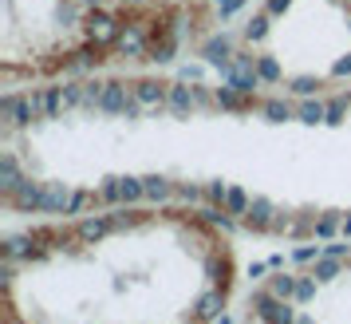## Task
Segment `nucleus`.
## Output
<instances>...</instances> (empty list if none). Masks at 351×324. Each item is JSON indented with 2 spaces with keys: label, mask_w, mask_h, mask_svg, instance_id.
Here are the masks:
<instances>
[{
  "label": "nucleus",
  "mask_w": 351,
  "mask_h": 324,
  "mask_svg": "<svg viewBox=\"0 0 351 324\" xmlns=\"http://www.w3.org/2000/svg\"><path fill=\"white\" fill-rule=\"evenodd\" d=\"M166 107H170V115H174V119H190L193 107H197V91H193V87H186V80L170 83V99H166Z\"/></svg>",
  "instance_id": "obj_5"
},
{
  "label": "nucleus",
  "mask_w": 351,
  "mask_h": 324,
  "mask_svg": "<svg viewBox=\"0 0 351 324\" xmlns=\"http://www.w3.org/2000/svg\"><path fill=\"white\" fill-rule=\"evenodd\" d=\"M146 194V182L143 178H123V202H138Z\"/></svg>",
  "instance_id": "obj_17"
},
{
  "label": "nucleus",
  "mask_w": 351,
  "mask_h": 324,
  "mask_svg": "<svg viewBox=\"0 0 351 324\" xmlns=\"http://www.w3.org/2000/svg\"><path fill=\"white\" fill-rule=\"evenodd\" d=\"M44 107H48V119H64V107H67L64 87H44Z\"/></svg>",
  "instance_id": "obj_10"
},
{
  "label": "nucleus",
  "mask_w": 351,
  "mask_h": 324,
  "mask_svg": "<svg viewBox=\"0 0 351 324\" xmlns=\"http://www.w3.org/2000/svg\"><path fill=\"white\" fill-rule=\"evenodd\" d=\"M213 324H229V321H225V316H221V321H213Z\"/></svg>",
  "instance_id": "obj_34"
},
{
  "label": "nucleus",
  "mask_w": 351,
  "mask_h": 324,
  "mask_svg": "<svg viewBox=\"0 0 351 324\" xmlns=\"http://www.w3.org/2000/svg\"><path fill=\"white\" fill-rule=\"evenodd\" d=\"M343 119V99H332L328 103V123H339Z\"/></svg>",
  "instance_id": "obj_26"
},
{
  "label": "nucleus",
  "mask_w": 351,
  "mask_h": 324,
  "mask_svg": "<svg viewBox=\"0 0 351 324\" xmlns=\"http://www.w3.org/2000/svg\"><path fill=\"white\" fill-rule=\"evenodd\" d=\"M16 107H20V95H4L0 99V119H4V127L16 130Z\"/></svg>",
  "instance_id": "obj_14"
},
{
  "label": "nucleus",
  "mask_w": 351,
  "mask_h": 324,
  "mask_svg": "<svg viewBox=\"0 0 351 324\" xmlns=\"http://www.w3.org/2000/svg\"><path fill=\"white\" fill-rule=\"evenodd\" d=\"M269 292H276L280 301H288V297H296V277H288V273H276L269 281Z\"/></svg>",
  "instance_id": "obj_13"
},
{
  "label": "nucleus",
  "mask_w": 351,
  "mask_h": 324,
  "mask_svg": "<svg viewBox=\"0 0 351 324\" xmlns=\"http://www.w3.org/2000/svg\"><path fill=\"white\" fill-rule=\"evenodd\" d=\"M217 8L221 12H233V8H241V0H217Z\"/></svg>",
  "instance_id": "obj_29"
},
{
  "label": "nucleus",
  "mask_w": 351,
  "mask_h": 324,
  "mask_svg": "<svg viewBox=\"0 0 351 324\" xmlns=\"http://www.w3.org/2000/svg\"><path fill=\"white\" fill-rule=\"evenodd\" d=\"M4 206L12 213H32V210H44V186L32 178H24L20 182V190L12 198H4Z\"/></svg>",
  "instance_id": "obj_1"
},
{
  "label": "nucleus",
  "mask_w": 351,
  "mask_h": 324,
  "mask_svg": "<svg viewBox=\"0 0 351 324\" xmlns=\"http://www.w3.org/2000/svg\"><path fill=\"white\" fill-rule=\"evenodd\" d=\"M316 87H319L316 80H300V83H296V91H300V95H308V91H316Z\"/></svg>",
  "instance_id": "obj_28"
},
{
  "label": "nucleus",
  "mask_w": 351,
  "mask_h": 324,
  "mask_svg": "<svg viewBox=\"0 0 351 324\" xmlns=\"http://www.w3.org/2000/svg\"><path fill=\"white\" fill-rule=\"evenodd\" d=\"M146 182V198H154V202H162V198H170L174 194V186L166 178H143Z\"/></svg>",
  "instance_id": "obj_15"
},
{
  "label": "nucleus",
  "mask_w": 351,
  "mask_h": 324,
  "mask_svg": "<svg viewBox=\"0 0 351 324\" xmlns=\"http://www.w3.org/2000/svg\"><path fill=\"white\" fill-rule=\"evenodd\" d=\"M265 115H269L272 123H285V119H292V107H288L285 99H269L265 103Z\"/></svg>",
  "instance_id": "obj_16"
},
{
  "label": "nucleus",
  "mask_w": 351,
  "mask_h": 324,
  "mask_svg": "<svg viewBox=\"0 0 351 324\" xmlns=\"http://www.w3.org/2000/svg\"><path fill=\"white\" fill-rule=\"evenodd\" d=\"M265 24H269V16H253L249 28H245V40H261V36H265Z\"/></svg>",
  "instance_id": "obj_23"
},
{
  "label": "nucleus",
  "mask_w": 351,
  "mask_h": 324,
  "mask_svg": "<svg viewBox=\"0 0 351 324\" xmlns=\"http://www.w3.org/2000/svg\"><path fill=\"white\" fill-rule=\"evenodd\" d=\"M111 229V218H83L80 222V242H99Z\"/></svg>",
  "instance_id": "obj_9"
},
{
  "label": "nucleus",
  "mask_w": 351,
  "mask_h": 324,
  "mask_svg": "<svg viewBox=\"0 0 351 324\" xmlns=\"http://www.w3.org/2000/svg\"><path fill=\"white\" fill-rule=\"evenodd\" d=\"M296 324H312V316H296Z\"/></svg>",
  "instance_id": "obj_32"
},
{
  "label": "nucleus",
  "mask_w": 351,
  "mask_h": 324,
  "mask_svg": "<svg viewBox=\"0 0 351 324\" xmlns=\"http://www.w3.org/2000/svg\"><path fill=\"white\" fill-rule=\"evenodd\" d=\"M335 273H339V265H335L332 257H324V261H316V269H312V277H316V281H332Z\"/></svg>",
  "instance_id": "obj_18"
},
{
  "label": "nucleus",
  "mask_w": 351,
  "mask_h": 324,
  "mask_svg": "<svg viewBox=\"0 0 351 324\" xmlns=\"http://www.w3.org/2000/svg\"><path fill=\"white\" fill-rule=\"evenodd\" d=\"M312 292H316V281H312V277H300V281H296V297H300V301H308Z\"/></svg>",
  "instance_id": "obj_24"
},
{
  "label": "nucleus",
  "mask_w": 351,
  "mask_h": 324,
  "mask_svg": "<svg viewBox=\"0 0 351 324\" xmlns=\"http://www.w3.org/2000/svg\"><path fill=\"white\" fill-rule=\"evenodd\" d=\"M209 202H213V206H221L225 210V198H229V186H225V182H209Z\"/></svg>",
  "instance_id": "obj_21"
},
{
  "label": "nucleus",
  "mask_w": 351,
  "mask_h": 324,
  "mask_svg": "<svg viewBox=\"0 0 351 324\" xmlns=\"http://www.w3.org/2000/svg\"><path fill=\"white\" fill-rule=\"evenodd\" d=\"M130 83H123V80H111L107 87H103V95H99V111L103 115H123L127 111V103H130V95L134 91H127Z\"/></svg>",
  "instance_id": "obj_2"
},
{
  "label": "nucleus",
  "mask_w": 351,
  "mask_h": 324,
  "mask_svg": "<svg viewBox=\"0 0 351 324\" xmlns=\"http://www.w3.org/2000/svg\"><path fill=\"white\" fill-rule=\"evenodd\" d=\"M80 4H87V8H103V0H80Z\"/></svg>",
  "instance_id": "obj_31"
},
{
  "label": "nucleus",
  "mask_w": 351,
  "mask_h": 324,
  "mask_svg": "<svg viewBox=\"0 0 351 324\" xmlns=\"http://www.w3.org/2000/svg\"><path fill=\"white\" fill-rule=\"evenodd\" d=\"M272 222H276V213H272V206L265 202V198H256L253 206H249V213L241 218V226H245V229H253V233H269Z\"/></svg>",
  "instance_id": "obj_6"
},
{
  "label": "nucleus",
  "mask_w": 351,
  "mask_h": 324,
  "mask_svg": "<svg viewBox=\"0 0 351 324\" xmlns=\"http://www.w3.org/2000/svg\"><path fill=\"white\" fill-rule=\"evenodd\" d=\"M343 249H348V245H339V242L324 245V253H328V257H343Z\"/></svg>",
  "instance_id": "obj_27"
},
{
  "label": "nucleus",
  "mask_w": 351,
  "mask_h": 324,
  "mask_svg": "<svg viewBox=\"0 0 351 324\" xmlns=\"http://www.w3.org/2000/svg\"><path fill=\"white\" fill-rule=\"evenodd\" d=\"M178 51V36L174 32H162V36H146V51L143 60L146 64H170Z\"/></svg>",
  "instance_id": "obj_3"
},
{
  "label": "nucleus",
  "mask_w": 351,
  "mask_h": 324,
  "mask_svg": "<svg viewBox=\"0 0 351 324\" xmlns=\"http://www.w3.org/2000/svg\"><path fill=\"white\" fill-rule=\"evenodd\" d=\"M316 257V249H312V245H308V249H296V261H312Z\"/></svg>",
  "instance_id": "obj_30"
},
{
  "label": "nucleus",
  "mask_w": 351,
  "mask_h": 324,
  "mask_svg": "<svg viewBox=\"0 0 351 324\" xmlns=\"http://www.w3.org/2000/svg\"><path fill=\"white\" fill-rule=\"evenodd\" d=\"M20 166H16V159H12V154H4V159H0V198H12L20 190Z\"/></svg>",
  "instance_id": "obj_8"
},
{
  "label": "nucleus",
  "mask_w": 351,
  "mask_h": 324,
  "mask_svg": "<svg viewBox=\"0 0 351 324\" xmlns=\"http://www.w3.org/2000/svg\"><path fill=\"white\" fill-rule=\"evenodd\" d=\"M324 115H328V111H324V103H304V107H300L304 123H324Z\"/></svg>",
  "instance_id": "obj_19"
},
{
  "label": "nucleus",
  "mask_w": 351,
  "mask_h": 324,
  "mask_svg": "<svg viewBox=\"0 0 351 324\" xmlns=\"http://www.w3.org/2000/svg\"><path fill=\"white\" fill-rule=\"evenodd\" d=\"M256 71H261V80H280V67H276V60H269V56L256 60Z\"/></svg>",
  "instance_id": "obj_20"
},
{
  "label": "nucleus",
  "mask_w": 351,
  "mask_h": 324,
  "mask_svg": "<svg viewBox=\"0 0 351 324\" xmlns=\"http://www.w3.org/2000/svg\"><path fill=\"white\" fill-rule=\"evenodd\" d=\"M123 4H146V0H123Z\"/></svg>",
  "instance_id": "obj_33"
},
{
  "label": "nucleus",
  "mask_w": 351,
  "mask_h": 324,
  "mask_svg": "<svg viewBox=\"0 0 351 324\" xmlns=\"http://www.w3.org/2000/svg\"><path fill=\"white\" fill-rule=\"evenodd\" d=\"M103 206V194L99 190H80V194L71 198V213H83V210H99Z\"/></svg>",
  "instance_id": "obj_12"
},
{
  "label": "nucleus",
  "mask_w": 351,
  "mask_h": 324,
  "mask_svg": "<svg viewBox=\"0 0 351 324\" xmlns=\"http://www.w3.org/2000/svg\"><path fill=\"white\" fill-rule=\"evenodd\" d=\"M71 190L64 182H48L44 186V213H71Z\"/></svg>",
  "instance_id": "obj_7"
},
{
  "label": "nucleus",
  "mask_w": 351,
  "mask_h": 324,
  "mask_svg": "<svg viewBox=\"0 0 351 324\" xmlns=\"http://www.w3.org/2000/svg\"><path fill=\"white\" fill-rule=\"evenodd\" d=\"M335 229H339V218H335V213H324L319 226H316V238H332Z\"/></svg>",
  "instance_id": "obj_22"
},
{
  "label": "nucleus",
  "mask_w": 351,
  "mask_h": 324,
  "mask_svg": "<svg viewBox=\"0 0 351 324\" xmlns=\"http://www.w3.org/2000/svg\"><path fill=\"white\" fill-rule=\"evenodd\" d=\"M178 198H186V202H202V190L197 186H174Z\"/></svg>",
  "instance_id": "obj_25"
},
{
  "label": "nucleus",
  "mask_w": 351,
  "mask_h": 324,
  "mask_svg": "<svg viewBox=\"0 0 351 324\" xmlns=\"http://www.w3.org/2000/svg\"><path fill=\"white\" fill-rule=\"evenodd\" d=\"M130 87H134V95L143 99V107H154V111H162L166 99H170V83H162V80H134Z\"/></svg>",
  "instance_id": "obj_4"
},
{
  "label": "nucleus",
  "mask_w": 351,
  "mask_h": 324,
  "mask_svg": "<svg viewBox=\"0 0 351 324\" xmlns=\"http://www.w3.org/2000/svg\"><path fill=\"white\" fill-rule=\"evenodd\" d=\"M249 206H253V202H249V194L233 186V190H229V198H225V213H233V218H245V213H249Z\"/></svg>",
  "instance_id": "obj_11"
}]
</instances>
